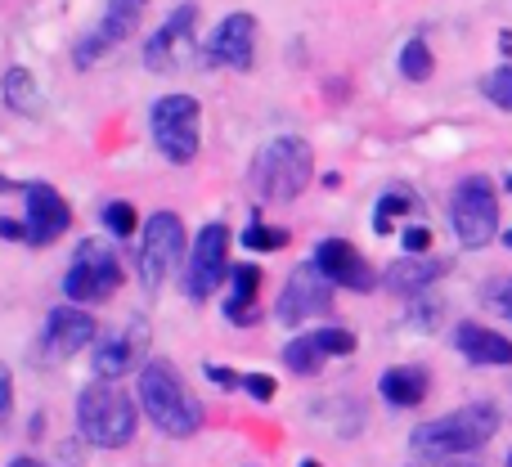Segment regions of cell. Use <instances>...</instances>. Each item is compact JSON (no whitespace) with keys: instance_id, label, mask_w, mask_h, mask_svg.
Instances as JSON below:
<instances>
[{"instance_id":"1","label":"cell","mask_w":512,"mask_h":467,"mask_svg":"<svg viewBox=\"0 0 512 467\" xmlns=\"http://www.w3.org/2000/svg\"><path fill=\"white\" fill-rule=\"evenodd\" d=\"M140 405L153 418V427H162L167 436H194L207 418L203 400L189 391V382L180 378V369L171 360H144Z\"/></svg>"},{"instance_id":"2","label":"cell","mask_w":512,"mask_h":467,"mask_svg":"<svg viewBox=\"0 0 512 467\" xmlns=\"http://www.w3.org/2000/svg\"><path fill=\"white\" fill-rule=\"evenodd\" d=\"M499 432V409L477 400V405H463L445 418H432L414 432V450L423 459H459V454H472Z\"/></svg>"},{"instance_id":"3","label":"cell","mask_w":512,"mask_h":467,"mask_svg":"<svg viewBox=\"0 0 512 467\" xmlns=\"http://www.w3.org/2000/svg\"><path fill=\"white\" fill-rule=\"evenodd\" d=\"M77 423L81 436L99 450H122L135 441V400L113 382H90L77 400Z\"/></svg>"},{"instance_id":"4","label":"cell","mask_w":512,"mask_h":467,"mask_svg":"<svg viewBox=\"0 0 512 467\" xmlns=\"http://www.w3.org/2000/svg\"><path fill=\"white\" fill-rule=\"evenodd\" d=\"M252 176H256V189H261V198H270V203H288V198H297L301 189L310 185V176H315L310 144L297 140V135L270 140L261 149V158H256Z\"/></svg>"},{"instance_id":"5","label":"cell","mask_w":512,"mask_h":467,"mask_svg":"<svg viewBox=\"0 0 512 467\" xmlns=\"http://www.w3.org/2000/svg\"><path fill=\"white\" fill-rule=\"evenodd\" d=\"M450 221H454V234H459L463 247H486L490 238L499 234V198H495V185L486 176H468L459 180L450 198Z\"/></svg>"},{"instance_id":"6","label":"cell","mask_w":512,"mask_h":467,"mask_svg":"<svg viewBox=\"0 0 512 467\" xmlns=\"http://www.w3.org/2000/svg\"><path fill=\"white\" fill-rule=\"evenodd\" d=\"M198 126H203V108L194 95H167L153 104V140L167 162L198 158Z\"/></svg>"},{"instance_id":"7","label":"cell","mask_w":512,"mask_h":467,"mask_svg":"<svg viewBox=\"0 0 512 467\" xmlns=\"http://www.w3.org/2000/svg\"><path fill=\"white\" fill-rule=\"evenodd\" d=\"M117 288H122V265H117L113 247L81 243L77 256H72V270L63 274V297H72L77 306H90V301H108Z\"/></svg>"},{"instance_id":"8","label":"cell","mask_w":512,"mask_h":467,"mask_svg":"<svg viewBox=\"0 0 512 467\" xmlns=\"http://www.w3.org/2000/svg\"><path fill=\"white\" fill-rule=\"evenodd\" d=\"M185 261V225H180L176 212H153L149 225H144L140 252H135V265H140V279L149 288L171 279V270Z\"/></svg>"},{"instance_id":"9","label":"cell","mask_w":512,"mask_h":467,"mask_svg":"<svg viewBox=\"0 0 512 467\" xmlns=\"http://www.w3.org/2000/svg\"><path fill=\"white\" fill-rule=\"evenodd\" d=\"M23 203H27V221L23 225L5 221L0 225L5 238H27L32 247H45L72 225V212H68V203H63V194H54V189L41 185V180L23 185Z\"/></svg>"},{"instance_id":"10","label":"cell","mask_w":512,"mask_h":467,"mask_svg":"<svg viewBox=\"0 0 512 467\" xmlns=\"http://www.w3.org/2000/svg\"><path fill=\"white\" fill-rule=\"evenodd\" d=\"M225 270H230V230L225 225H207L198 234L194 252H189V270H185V288L194 301H207L221 288Z\"/></svg>"},{"instance_id":"11","label":"cell","mask_w":512,"mask_h":467,"mask_svg":"<svg viewBox=\"0 0 512 467\" xmlns=\"http://www.w3.org/2000/svg\"><path fill=\"white\" fill-rule=\"evenodd\" d=\"M333 306V283L319 274V265H297L288 274V288L279 292V319L283 324H301V319H315V315H328Z\"/></svg>"},{"instance_id":"12","label":"cell","mask_w":512,"mask_h":467,"mask_svg":"<svg viewBox=\"0 0 512 467\" xmlns=\"http://www.w3.org/2000/svg\"><path fill=\"white\" fill-rule=\"evenodd\" d=\"M203 59L216 63V68L248 72L256 63V18L252 14H230L212 32V41L203 45Z\"/></svg>"},{"instance_id":"13","label":"cell","mask_w":512,"mask_h":467,"mask_svg":"<svg viewBox=\"0 0 512 467\" xmlns=\"http://www.w3.org/2000/svg\"><path fill=\"white\" fill-rule=\"evenodd\" d=\"M144 9H149V0H108V14H104V23H99V32H90L86 41L77 45V68H90L99 54H108L117 41H126Z\"/></svg>"},{"instance_id":"14","label":"cell","mask_w":512,"mask_h":467,"mask_svg":"<svg viewBox=\"0 0 512 467\" xmlns=\"http://www.w3.org/2000/svg\"><path fill=\"white\" fill-rule=\"evenodd\" d=\"M315 265L319 274H324L328 283H337V288H355V292H373V270L364 265V256L355 252L346 238H324V243L315 247Z\"/></svg>"},{"instance_id":"15","label":"cell","mask_w":512,"mask_h":467,"mask_svg":"<svg viewBox=\"0 0 512 467\" xmlns=\"http://www.w3.org/2000/svg\"><path fill=\"white\" fill-rule=\"evenodd\" d=\"M194 23H198V9L194 5H180L176 14H171L167 23H162L158 32L149 36V45H144V63H149L153 72H171L180 63V54L189 50Z\"/></svg>"},{"instance_id":"16","label":"cell","mask_w":512,"mask_h":467,"mask_svg":"<svg viewBox=\"0 0 512 467\" xmlns=\"http://www.w3.org/2000/svg\"><path fill=\"white\" fill-rule=\"evenodd\" d=\"M144 346H149V333H144V324L135 319V328H126V333H117V337H104V342L95 346V373L104 382H117L122 373H131L135 364H140Z\"/></svg>"},{"instance_id":"17","label":"cell","mask_w":512,"mask_h":467,"mask_svg":"<svg viewBox=\"0 0 512 467\" xmlns=\"http://www.w3.org/2000/svg\"><path fill=\"white\" fill-rule=\"evenodd\" d=\"M95 319L86 315V310H77V306H59L50 315V324H45V342H50V351L54 355H77V351H86L90 342H95Z\"/></svg>"},{"instance_id":"18","label":"cell","mask_w":512,"mask_h":467,"mask_svg":"<svg viewBox=\"0 0 512 467\" xmlns=\"http://www.w3.org/2000/svg\"><path fill=\"white\" fill-rule=\"evenodd\" d=\"M454 346H459L472 364H512V342L486 324H459L454 328Z\"/></svg>"},{"instance_id":"19","label":"cell","mask_w":512,"mask_h":467,"mask_svg":"<svg viewBox=\"0 0 512 467\" xmlns=\"http://www.w3.org/2000/svg\"><path fill=\"white\" fill-rule=\"evenodd\" d=\"M450 270L445 261H436V256H400L396 265H387V274H382V283H387L391 292H423V288H432L441 274Z\"/></svg>"},{"instance_id":"20","label":"cell","mask_w":512,"mask_h":467,"mask_svg":"<svg viewBox=\"0 0 512 467\" xmlns=\"http://www.w3.org/2000/svg\"><path fill=\"white\" fill-rule=\"evenodd\" d=\"M427 387H432V378H427V369H418V364H400V369H387L378 378V391L391 400V405H400V409L423 405Z\"/></svg>"},{"instance_id":"21","label":"cell","mask_w":512,"mask_h":467,"mask_svg":"<svg viewBox=\"0 0 512 467\" xmlns=\"http://www.w3.org/2000/svg\"><path fill=\"white\" fill-rule=\"evenodd\" d=\"M230 283H234V297L225 301V315L252 324L256 319V292H261V270H256V265H239V270H230Z\"/></svg>"},{"instance_id":"22","label":"cell","mask_w":512,"mask_h":467,"mask_svg":"<svg viewBox=\"0 0 512 467\" xmlns=\"http://www.w3.org/2000/svg\"><path fill=\"white\" fill-rule=\"evenodd\" d=\"M283 360H288V369H292V373H301V378H310V373H319V369H324L328 351H324V346H319V337H315V333H306V337H297V342H288V351H283Z\"/></svg>"},{"instance_id":"23","label":"cell","mask_w":512,"mask_h":467,"mask_svg":"<svg viewBox=\"0 0 512 467\" xmlns=\"http://www.w3.org/2000/svg\"><path fill=\"white\" fill-rule=\"evenodd\" d=\"M432 68H436V63H432L427 41H423V36H414V41L400 50V72H405L409 81H427V77H432Z\"/></svg>"},{"instance_id":"24","label":"cell","mask_w":512,"mask_h":467,"mask_svg":"<svg viewBox=\"0 0 512 467\" xmlns=\"http://www.w3.org/2000/svg\"><path fill=\"white\" fill-rule=\"evenodd\" d=\"M481 90H486V99L495 108H504V113H512V63H504V68H495L486 81H481Z\"/></svg>"},{"instance_id":"25","label":"cell","mask_w":512,"mask_h":467,"mask_svg":"<svg viewBox=\"0 0 512 467\" xmlns=\"http://www.w3.org/2000/svg\"><path fill=\"white\" fill-rule=\"evenodd\" d=\"M32 77H27V68H9V77H5V99L18 108V113H27L32 108Z\"/></svg>"},{"instance_id":"26","label":"cell","mask_w":512,"mask_h":467,"mask_svg":"<svg viewBox=\"0 0 512 467\" xmlns=\"http://www.w3.org/2000/svg\"><path fill=\"white\" fill-rule=\"evenodd\" d=\"M409 207H414V198H409V194H400V189H396V194H387V198L378 203V221H373V230H378V234H391V216L409 212Z\"/></svg>"},{"instance_id":"27","label":"cell","mask_w":512,"mask_h":467,"mask_svg":"<svg viewBox=\"0 0 512 467\" xmlns=\"http://www.w3.org/2000/svg\"><path fill=\"white\" fill-rule=\"evenodd\" d=\"M104 225H108V230H113L117 238L135 234V207H131V203H108V207H104Z\"/></svg>"},{"instance_id":"28","label":"cell","mask_w":512,"mask_h":467,"mask_svg":"<svg viewBox=\"0 0 512 467\" xmlns=\"http://www.w3.org/2000/svg\"><path fill=\"white\" fill-rule=\"evenodd\" d=\"M243 243L252 247V252H274V247L288 243V230H270V225H252L248 234H243Z\"/></svg>"},{"instance_id":"29","label":"cell","mask_w":512,"mask_h":467,"mask_svg":"<svg viewBox=\"0 0 512 467\" xmlns=\"http://www.w3.org/2000/svg\"><path fill=\"white\" fill-rule=\"evenodd\" d=\"M319 346H324L328 355H351L355 351V337L346 333V328H319Z\"/></svg>"},{"instance_id":"30","label":"cell","mask_w":512,"mask_h":467,"mask_svg":"<svg viewBox=\"0 0 512 467\" xmlns=\"http://www.w3.org/2000/svg\"><path fill=\"white\" fill-rule=\"evenodd\" d=\"M400 243H405V256H427V247H432V230H427V225H409Z\"/></svg>"},{"instance_id":"31","label":"cell","mask_w":512,"mask_h":467,"mask_svg":"<svg viewBox=\"0 0 512 467\" xmlns=\"http://www.w3.org/2000/svg\"><path fill=\"white\" fill-rule=\"evenodd\" d=\"M243 391H252L256 400H274V378H265V373H243Z\"/></svg>"},{"instance_id":"32","label":"cell","mask_w":512,"mask_h":467,"mask_svg":"<svg viewBox=\"0 0 512 467\" xmlns=\"http://www.w3.org/2000/svg\"><path fill=\"white\" fill-rule=\"evenodd\" d=\"M9 396H14V382H9V369L0 364V418L9 414Z\"/></svg>"},{"instance_id":"33","label":"cell","mask_w":512,"mask_h":467,"mask_svg":"<svg viewBox=\"0 0 512 467\" xmlns=\"http://www.w3.org/2000/svg\"><path fill=\"white\" fill-rule=\"evenodd\" d=\"M423 467H477V463H468V459H432V463H423Z\"/></svg>"},{"instance_id":"34","label":"cell","mask_w":512,"mask_h":467,"mask_svg":"<svg viewBox=\"0 0 512 467\" xmlns=\"http://www.w3.org/2000/svg\"><path fill=\"white\" fill-rule=\"evenodd\" d=\"M9 467H45V463H36V459H14Z\"/></svg>"},{"instance_id":"35","label":"cell","mask_w":512,"mask_h":467,"mask_svg":"<svg viewBox=\"0 0 512 467\" xmlns=\"http://www.w3.org/2000/svg\"><path fill=\"white\" fill-rule=\"evenodd\" d=\"M504 310H508V315H512V288L504 292Z\"/></svg>"},{"instance_id":"36","label":"cell","mask_w":512,"mask_h":467,"mask_svg":"<svg viewBox=\"0 0 512 467\" xmlns=\"http://www.w3.org/2000/svg\"><path fill=\"white\" fill-rule=\"evenodd\" d=\"M301 467H324V463H315V459H306V463H301Z\"/></svg>"},{"instance_id":"37","label":"cell","mask_w":512,"mask_h":467,"mask_svg":"<svg viewBox=\"0 0 512 467\" xmlns=\"http://www.w3.org/2000/svg\"><path fill=\"white\" fill-rule=\"evenodd\" d=\"M508 189H512V176H508Z\"/></svg>"},{"instance_id":"38","label":"cell","mask_w":512,"mask_h":467,"mask_svg":"<svg viewBox=\"0 0 512 467\" xmlns=\"http://www.w3.org/2000/svg\"><path fill=\"white\" fill-rule=\"evenodd\" d=\"M508 467H512V454H508Z\"/></svg>"}]
</instances>
